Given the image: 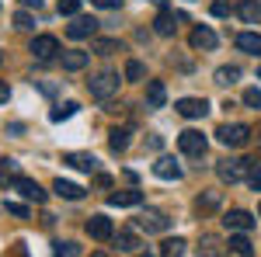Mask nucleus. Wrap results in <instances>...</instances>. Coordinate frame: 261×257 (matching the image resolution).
<instances>
[{"instance_id":"f257e3e1","label":"nucleus","mask_w":261,"mask_h":257,"mask_svg":"<svg viewBox=\"0 0 261 257\" xmlns=\"http://www.w3.org/2000/svg\"><path fill=\"white\" fill-rule=\"evenodd\" d=\"M119 83H122V77L115 73V70H101L98 77L87 80V91H91V98H94V101H108V98L119 94Z\"/></svg>"},{"instance_id":"f03ea898","label":"nucleus","mask_w":261,"mask_h":257,"mask_svg":"<svg viewBox=\"0 0 261 257\" xmlns=\"http://www.w3.org/2000/svg\"><path fill=\"white\" fill-rule=\"evenodd\" d=\"M251 163L254 160H237V157H226L216 163V174H220L223 184H237L241 178H247V170H251Z\"/></svg>"},{"instance_id":"7ed1b4c3","label":"nucleus","mask_w":261,"mask_h":257,"mask_svg":"<svg viewBox=\"0 0 261 257\" xmlns=\"http://www.w3.org/2000/svg\"><path fill=\"white\" fill-rule=\"evenodd\" d=\"M216 139H220L223 146H230V150H241L251 142V129L244 125V122H233V125H220L216 129Z\"/></svg>"},{"instance_id":"20e7f679","label":"nucleus","mask_w":261,"mask_h":257,"mask_svg":"<svg viewBox=\"0 0 261 257\" xmlns=\"http://www.w3.org/2000/svg\"><path fill=\"white\" fill-rule=\"evenodd\" d=\"M178 146H181V153H185V157H205V146H209V142H205L202 132L185 129V132L178 136Z\"/></svg>"},{"instance_id":"39448f33","label":"nucleus","mask_w":261,"mask_h":257,"mask_svg":"<svg viewBox=\"0 0 261 257\" xmlns=\"http://www.w3.org/2000/svg\"><path fill=\"white\" fill-rule=\"evenodd\" d=\"M223 226H226L230 233H247V230H254V216L244 212V209H230V212L223 216Z\"/></svg>"},{"instance_id":"423d86ee","label":"nucleus","mask_w":261,"mask_h":257,"mask_svg":"<svg viewBox=\"0 0 261 257\" xmlns=\"http://www.w3.org/2000/svg\"><path fill=\"white\" fill-rule=\"evenodd\" d=\"M174 111H178L181 119H202L209 111V101L205 98H181V101H174Z\"/></svg>"},{"instance_id":"0eeeda50","label":"nucleus","mask_w":261,"mask_h":257,"mask_svg":"<svg viewBox=\"0 0 261 257\" xmlns=\"http://www.w3.org/2000/svg\"><path fill=\"white\" fill-rule=\"evenodd\" d=\"M28 52H32V56H39V60H53V56L60 52V42L53 39V35H35L32 45H28Z\"/></svg>"},{"instance_id":"6e6552de","label":"nucleus","mask_w":261,"mask_h":257,"mask_svg":"<svg viewBox=\"0 0 261 257\" xmlns=\"http://www.w3.org/2000/svg\"><path fill=\"white\" fill-rule=\"evenodd\" d=\"M87 237H94V240H112L115 237V226H112V219L108 216H91L87 219Z\"/></svg>"},{"instance_id":"1a4fd4ad","label":"nucleus","mask_w":261,"mask_h":257,"mask_svg":"<svg viewBox=\"0 0 261 257\" xmlns=\"http://www.w3.org/2000/svg\"><path fill=\"white\" fill-rule=\"evenodd\" d=\"M14 191H18L21 198H28V202H35V205H42V202H45V191H42L32 178H24V174L14 181Z\"/></svg>"},{"instance_id":"9d476101","label":"nucleus","mask_w":261,"mask_h":257,"mask_svg":"<svg viewBox=\"0 0 261 257\" xmlns=\"http://www.w3.org/2000/svg\"><path fill=\"white\" fill-rule=\"evenodd\" d=\"M63 163L73 167V170H84V174H94L98 170V157H91V153H66Z\"/></svg>"},{"instance_id":"9b49d317","label":"nucleus","mask_w":261,"mask_h":257,"mask_svg":"<svg viewBox=\"0 0 261 257\" xmlns=\"http://www.w3.org/2000/svg\"><path fill=\"white\" fill-rule=\"evenodd\" d=\"M136 226H140V230H146V233H164V230L171 226V219L161 216V212H143V216L136 219Z\"/></svg>"},{"instance_id":"f8f14e48","label":"nucleus","mask_w":261,"mask_h":257,"mask_svg":"<svg viewBox=\"0 0 261 257\" xmlns=\"http://www.w3.org/2000/svg\"><path fill=\"white\" fill-rule=\"evenodd\" d=\"M94 32H98V21H94V18H73V24L66 28L70 39H91Z\"/></svg>"},{"instance_id":"ddd939ff","label":"nucleus","mask_w":261,"mask_h":257,"mask_svg":"<svg viewBox=\"0 0 261 257\" xmlns=\"http://www.w3.org/2000/svg\"><path fill=\"white\" fill-rule=\"evenodd\" d=\"M216 45H220V39H216V32H213V28L199 24V28L192 32V49H216Z\"/></svg>"},{"instance_id":"4468645a","label":"nucleus","mask_w":261,"mask_h":257,"mask_svg":"<svg viewBox=\"0 0 261 257\" xmlns=\"http://www.w3.org/2000/svg\"><path fill=\"white\" fill-rule=\"evenodd\" d=\"M153 174H157L161 181H178V178H181V167H178L171 157H161L157 163H153Z\"/></svg>"},{"instance_id":"2eb2a0df","label":"nucleus","mask_w":261,"mask_h":257,"mask_svg":"<svg viewBox=\"0 0 261 257\" xmlns=\"http://www.w3.org/2000/svg\"><path fill=\"white\" fill-rule=\"evenodd\" d=\"M53 191H56L60 198H66V202H81V198H84V188H81V184H73V181H63V178L53 184Z\"/></svg>"},{"instance_id":"dca6fc26","label":"nucleus","mask_w":261,"mask_h":257,"mask_svg":"<svg viewBox=\"0 0 261 257\" xmlns=\"http://www.w3.org/2000/svg\"><path fill=\"white\" fill-rule=\"evenodd\" d=\"M237 18L247 21V24H258L261 21V4L258 0H241V4H237Z\"/></svg>"},{"instance_id":"f3484780","label":"nucleus","mask_w":261,"mask_h":257,"mask_svg":"<svg viewBox=\"0 0 261 257\" xmlns=\"http://www.w3.org/2000/svg\"><path fill=\"white\" fill-rule=\"evenodd\" d=\"M140 202H143V191H115V195H108V205H119V209H133Z\"/></svg>"},{"instance_id":"a211bd4d","label":"nucleus","mask_w":261,"mask_h":257,"mask_svg":"<svg viewBox=\"0 0 261 257\" xmlns=\"http://www.w3.org/2000/svg\"><path fill=\"white\" fill-rule=\"evenodd\" d=\"M87 52H81V49H70V52H63V70H70V73H77V70H84L87 66Z\"/></svg>"},{"instance_id":"6ab92c4d","label":"nucleus","mask_w":261,"mask_h":257,"mask_svg":"<svg viewBox=\"0 0 261 257\" xmlns=\"http://www.w3.org/2000/svg\"><path fill=\"white\" fill-rule=\"evenodd\" d=\"M174 21H178V14L161 11V14H157V21H153V32H157V35H164V39H167V35H174V28H178Z\"/></svg>"},{"instance_id":"aec40b11","label":"nucleus","mask_w":261,"mask_h":257,"mask_svg":"<svg viewBox=\"0 0 261 257\" xmlns=\"http://www.w3.org/2000/svg\"><path fill=\"white\" fill-rule=\"evenodd\" d=\"M164 101H167L164 83L161 80H150V83H146V104H150V108H164Z\"/></svg>"},{"instance_id":"412c9836","label":"nucleus","mask_w":261,"mask_h":257,"mask_svg":"<svg viewBox=\"0 0 261 257\" xmlns=\"http://www.w3.org/2000/svg\"><path fill=\"white\" fill-rule=\"evenodd\" d=\"M21 178L14 160H0V188H14V181Z\"/></svg>"},{"instance_id":"4be33fe9","label":"nucleus","mask_w":261,"mask_h":257,"mask_svg":"<svg viewBox=\"0 0 261 257\" xmlns=\"http://www.w3.org/2000/svg\"><path fill=\"white\" fill-rule=\"evenodd\" d=\"M237 49L241 52H251V56H261V35H254V32L237 35Z\"/></svg>"},{"instance_id":"5701e85b","label":"nucleus","mask_w":261,"mask_h":257,"mask_svg":"<svg viewBox=\"0 0 261 257\" xmlns=\"http://www.w3.org/2000/svg\"><path fill=\"white\" fill-rule=\"evenodd\" d=\"M91 49H94L98 56H115V52H122V42L119 39H94Z\"/></svg>"},{"instance_id":"b1692460","label":"nucleus","mask_w":261,"mask_h":257,"mask_svg":"<svg viewBox=\"0 0 261 257\" xmlns=\"http://www.w3.org/2000/svg\"><path fill=\"white\" fill-rule=\"evenodd\" d=\"M230 250L237 257H254V243L244 237V233H237V237H230Z\"/></svg>"},{"instance_id":"393cba45","label":"nucleus","mask_w":261,"mask_h":257,"mask_svg":"<svg viewBox=\"0 0 261 257\" xmlns=\"http://www.w3.org/2000/svg\"><path fill=\"white\" fill-rule=\"evenodd\" d=\"M129 129H112V139H108V146H112V153H125L129 150Z\"/></svg>"},{"instance_id":"a878e982","label":"nucleus","mask_w":261,"mask_h":257,"mask_svg":"<svg viewBox=\"0 0 261 257\" xmlns=\"http://www.w3.org/2000/svg\"><path fill=\"white\" fill-rule=\"evenodd\" d=\"M220 254H223V247H220L216 237H202L199 240V257H220Z\"/></svg>"},{"instance_id":"bb28decb","label":"nucleus","mask_w":261,"mask_h":257,"mask_svg":"<svg viewBox=\"0 0 261 257\" xmlns=\"http://www.w3.org/2000/svg\"><path fill=\"white\" fill-rule=\"evenodd\" d=\"M161 257H185V240H181V237L164 240V243H161Z\"/></svg>"},{"instance_id":"cd10ccee","label":"nucleus","mask_w":261,"mask_h":257,"mask_svg":"<svg viewBox=\"0 0 261 257\" xmlns=\"http://www.w3.org/2000/svg\"><path fill=\"white\" fill-rule=\"evenodd\" d=\"M136 247H140V237H136L133 230H122V233H119V250H125V254H133Z\"/></svg>"},{"instance_id":"c85d7f7f","label":"nucleus","mask_w":261,"mask_h":257,"mask_svg":"<svg viewBox=\"0 0 261 257\" xmlns=\"http://www.w3.org/2000/svg\"><path fill=\"white\" fill-rule=\"evenodd\" d=\"M53 257H81V247H77L73 240H66V243H53Z\"/></svg>"},{"instance_id":"c756f323","label":"nucleus","mask_w":261,"mask_h":257,"mask_svg":"<svg viewBox=\"0 0 261 257\" xmlns=\"http://www.w3.org/2000/svg\"><path fill=\"white\" fill-rule=\"evenodd\" d=\"M77 108H81L77 101H66V104H63V108H56L49 119H53V122H63V119H70V115H77Z\"/></svg>"},{"instance_id":"7c9ffc66","label":"nucleus","mask_w":261,"mask_h":257,"mask_svg":"<svg viewBox=\"0 0 261 257\" xmlns=\"http://www.w3.org/2000/svg\"><path fill=\"white\" fill-rule=\"evenodd\" d=\"M237 77H241L237 66H220V70H216V83H233Z\"/></svg>"},{"instance_id":"2f4dec72","label":"nucleus","mask_w":261,"mask_h":257,"mask_svg":"<svg viewBox=\"0 0 261 257\" xmlns=\"http://www.w3.org/2000/svg\"><path fill=\"white\" fill-rule=\"evenodd\" d=\"M14 28H18V32H32V28H35L32 14H28V11H18V14H14Z\"/></svg>"},{"instance_id":"473e14b6","label":"nucleus","mask_w":261,"mask_h":257,"mask_svg":"<svg viewBox=\"0 0 261 257\" xmlns=\"http://www.w3.org/2000/svg\"><path fill=\"white\" fill-rule=\"evenodd\" d=\"M244 104L254 108V111H261V91L258 87H247V91H244Z\"/></svg>"},{"instance_id":"72a5a7b5","label":"nucleus","mask_w":261,"mask_h":257,"mask_svg":"<svg viewBox=\"0 0 261 257\" xmlns=\"http://www.w3.org/2000/svg\"><path fill=\"white\" fill-rule=\"evenodd\" d=\"M143 73H146V70H143L140 60H129V63H125V80H143Z\"/></svg>"},{"instance_id":"f704fd0d","label":"nucleus","mask_w":261,"mask_h":257,"mask_svg":"<svg viewBox=\"0 0 261 257\" xmlns=\"http://www.w3.org/2000/svg\"><path fill=\"white\" fill-rule=\"evenodd\" d=\"M77 11H81V0H60V14H66V18H77Z\"/></svg>"},{"instance_id":"c9c22d12","label":"nucleus","mask_w":261,"mask_h":257,"mask_svg":"<svg viewBox=\"0 0 261 257\" xmlns=\"http://www.w3.org/2000/svg\"><path fill=\"white\" fill-rule=\"evenodd\" d=\"M247 184H251L254 191H261V163H251V170H247Z\"/></svg>"},{"instance_id":"e433bc0d","label":"nucleus","mask_w":261,"mask_h":257,"mask_svg":"<svg viewBox=\"0 0 261 257\" xmlns=\"http://www.w3.org/2000/svg\"><path fill=\"white\" fill-rule=\"evenodd\" d=\"M7 212L18 219H28V205H21V202H7Z\"/></svg>"},{"instance_id":"4c0bfd02","label":"nucleus","mask_w":261,"mask_h":257,"mask_svg":"<svg viewBox=\"0 0 261 257\" xmlns=\"http://www.w3.org/2000/svg\"><path fill=\"white\" fill-rule=\"evenodd\" d=\"M220 205V195L213 191V195H205V198H199V209H216Z\"/></svg>"},{"instance_id":"58836bf2","label":"nucleus","mask_w":261,"mask_h":257,"mask_svg":"<svg viewBox=\"0 0 261 257\" xmlns=\"http://www.w3.org/2000/svg\"><path fill=\"white\" fill-rule=\"evenodd\" d=\"M91 4H94V7H101V11H115L122 0H91Z\"/></svg>"},{"instance_id":"ea45409f","label":"nucleus","mask_w":261,"mask_h":257,"mask_svg":"<svg viewBox=\"0 0 261 257\" xmlns=\"http://www.w3.org/2000/svg\"><path fill=\"white\" fill-rule=\"evenodd\" d=\"M226 11H230V7H226V0H213V14H216V18H223Z\"/></svg>"},{"instance_id":"a19ab883","label":"nucleus","mask_w":261,"mask_h":257,"mask_svg":"<svg viewBox=\"0 0 261 257\" xmlns=\"http://www.w3.org/2000/svg\"><path fill=\"white\" fill-rule=\"evenodd\" d=\"M7 98H11V87H7V80H0V104H7Z\"/></svg>"},{"instance_id":"79ce46f5","label":"nucleus","mask_w":261,"mask_h":257,"mask_svg":"<svg viewBox=\"0 0 261 257\" xmlns=\"http://www.w3.org/2000/svg\"><path fill=\"white\" fill-rule=\"evenodd\" d=\"M94 184H98V188H112V178H108V174H98Z\"/></svg>"},{"instance_id":"37998d69","label":"nucleus","mask_w":261,"mask_h":257,"mask_svg":"<svg viewBox=\"0 0 261 257\" xmlns=\"http://www.w3.org/2000/svg\"><path fill=\"white\" fill-rule=\"evenodd\" d=\"M21 4H24V7H35V11L42 7V0H21Z\"/></svg>"},{"instance_id":"c03bdc74","label":"nucleus","mask_w":261,"mask_h":257,"mask_svg":"<svg viewBox=\"0 0 261 257\" xmlns=\"http://www.w3.org/2000/svg\"><path fill=\"white\" fill-rule=\"evenodd\" d=\"M136 257H153V254H136Z\"/></svg>"},{"instance_id":"a18cd8bd","label":"nucleus","mask_w":261,"mask_h":257,"mask_svg":"<svg viewBox=\"0 0 261 257\" xmlns=\"http://www.w3.org/2000/svg\"><path fill=\"white\" fill-rule=\"evenodd\" d=\"M258 146H261V132H258Z\"/></svg>"},{"instance_id":"49530a36","label":"nucleus","mask_w":261,"mask_h":257,"mask_svg":"<svg viewBox=\"0 0 261 257\" xmlns=\"http://www.w3.org/2000/svg\"><path fill=\"white\" fill-rule=\"evenodd\" d=\"M91 257H105V254H91Z\"/></svg>"},{"instance_id":"de8ad7c7","label":"nucleus","mask_w":261,"mask_h":257,"mask_svg":"<svg viewBox=\"0 0 261 257\" xmlns=\"http://www.w3.org/2000/svg\"><path fill=\"white\" fill-rule=\"evenodd\" d=\"M258 77H261V66H258Z\"/></svg>"},{"instance_id":"09e8293b","label":"nucleus","mask_w":261,"mask_h":257,"mask_svg":"<svg viewBox=\"0 0 261 257\" xmlns=\"http://www.w3.org/2000/svg\"><path fill=\"white\" fill-rule=\"evenodd\" d=\"M0 63H4V56H0Z\"/></svg>"},{"instance_id":"8fccbe9b","label":"nucleus","mask_w":261,"mask_h":257,"mask_svg":"<svg viewBox=\"0 0 261 257\" xmlns=\"http://www.w3.org/2000/svg\"><path fill=\"white\" fill-rule=\"evenodd\" d=\"M258 212H261V205H258Z\"/></svg>"}]
</instances>
